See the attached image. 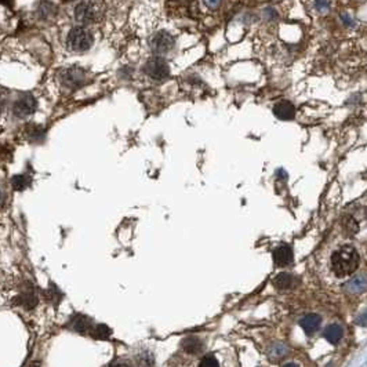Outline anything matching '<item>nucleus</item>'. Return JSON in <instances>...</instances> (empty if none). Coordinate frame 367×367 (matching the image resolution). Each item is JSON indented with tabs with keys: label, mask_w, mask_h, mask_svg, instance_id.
<instances>
[{
	"label": "nucleus",
	"mask_w": 367,
	"mask_h": 367,
	"mask_svg": "<svg viewBox=\"0 0 367 367\" xmlns=\"http://www.w3.org/2000/svg\"><path fill=\"white\" fill-rule=\"evenodd\" d=\"M93 35L90 30L86 29L85 26H76L68 33L66 37V45L75 53H85L93 46Z\"/></svg>",
	"instance_id": "7ed1b4c3"
},
{
	"label": "nucleus",
	"mask_w": 367,
	"mask_h": 367,
	"mask_svg": "<svg viewBox=\"0 0 367 367\" xmlns=\"http://www.w3.org/2000/svg\"><path fill=\"white\" fill-rule=\"evenodd\" d=\"M287 347L283 345V344H273L269 349H268V355L271 359L273 360H277V359H282V357L286 356L287 353Z\"/></svg>",
	"instance_id": "dca6fc26"
},
{
	"label": "nucleus",
	"mask_w": 367,
	"mask_h": 367,
	"mask_svg": "<svg viewBox=\"0 0 367 367\" xmlns=\"http://www.w3.org/2000/svg\"><path fill=\"white\" fill-rule=\"evenodd\" d=\"M111 329L106 326V324H98L96 326L93 330H91V334H93V337L96 338H100V340H105L111 336Z\"/></svg>",
	"instance_id": "a211bd4d"
},
{
	"label": "nucleus",
	"mask_w": 367,
	"mask_h": 367,
	"mask_svg": "<svg viewBox=\"0 0 367 367\" xmlns=\"http://www.w3.org/2000/svg\"><path fill=\"white\" fill-rule=\"evenodd\" d=\"M320 324H322V317L316 315V313L305 315L300 320V326H301V329L305 332L307 336H312L320 327Z\"/></svg>",
	"instance_id": "9b49d317"
},
{
	"label": "nucleus",
	"mask_w": 367,
	"mask_h": 367,
	"mask_svg": "<svg viewBox=\"0 0 367 367\" xmlns=\"http://www.w3.org/2000/svg\"><path fill=\"white\" fill-rule=\"evenodd\" d=\"M293 282H294V277L290 273H287V272L279 273L273 279V284L279 290H289L293 286Z\"/></svg>",
	"instance_id": "ddd939ff"
},
{
	"label": "nucleus",
	"mask_w": 367,
	"mask_h": 367,
	"mask_svg": "<svg viewBox=\"0 0 367 367\" xmlns=\"http://www.w3.org/2000/svg\"><path fill=\"white\" fill-rule=\"evenodd\" d=\"M199 367H220V363L214 355H206L205 357H201Z\"/></svg>",
	"instance_id": "aec40b11"
},
{
	"label": "nucleus",
	"mask_w": 367,
	"mask_h": 367,
	"mask_svg": "<svg viewBox=\"0 0 367 367\" xmlns=\"http://www.w3.org/2000/svg\"><path fill=\"white\" fill-rule=\"evenodd\" d=\"M174 37L169 32H157L151 40V49L156 56H163L174 47Z\"/></svg>",
	"instance_id": "423d86ee"
},
{
	"label": "nucleus",
	"mask_w": 367,
	"mask_h": 367,
	"mask_svg": "<svg viewBox=\"0 0 367 367\" xmlns=\"http://www.w3.org/2000/svg\"><path fill=\"white\" fill-rule=\"evenodd\" d=\"M344 290L349 294H362L367 290V275H356L344 284Z\"/></svg>",
	"instance_id": "9d476101"
},
{
	"label": "nucleus",
	"mask_w": 367,
	"mask_h": 367,
	"mask_svg": "<svg viewBox=\"0 0 367 367\" xmlns=\"http://www.w3.org/2000/svg\"><path fill=\"white\" fill-rule=\"evenodd\" d=\"M5 104H6V98L3 96V93L0 91V113L3 111V108H5Z\"/></svg>",
	"instance_id": "393cba45"
},
{
	"label": "nucleus",
	"mask_w": 367,
	"mask_h": 367,
	"mask_svg": "<svg viewBox=\"0 0 367 367\" xmlns=\"http://www.w3.org/2000/svg\"><path fill=\"white\" fill-rule=\"evenodd\" d=\"M71 326L76 332L86 333L89 329V319L81 316V315H77V316L73 317V320H71Z\"/></svg>",
	"instance_id": "f3484780"
},
{
	"label": "nucleus",
	"mask_w": 367,
	"mask_h": 367,
	"mask_svg": "<svg viewBox=\"0 0 367 367\" xmlns=\"http://www.w3.org/2000/svg\"><path fill=\"white\" fill-rule=\"evenodd\" d=\"M20 300V304L22 307H25L26 309H32L33 307H36L37 304V298H36L35 293L32 290H26V292L21 293V296L18 297Z\"/></svg>",
	"instance_id": "2eb2a0df"
},
{
	"label": "nucleus",
	"mask_w": 367,
	"mask_h": 367,
	"mask_svg": "<svg viewBox=\"0 0 367 367\" xmlns=\"http://www.w3.org/2000/svg\"><path fill=\"white\" fill-rule=\"evenodd\" d=\"M146 75L152 77L153 80H165L170 75V68L167 62L160 57H155L146 62L145 65Z\"/></svg>",
	"instance_id": "39448f33"
},
{
	"label": "nucleus",
	"mask_w": 367,
	"mask_h": 367,
	"mask_svg": "<svg viewBox=\"0 0 367 367\" xmlns=\"http://www.w3.org/2000/svg\"><path fill=\"white\" fill-rule=\"evenodd\" d=\"M332 264L337 276H349L359 265V254L352 246H344L333 254Z\"/></svg>",
	"instance_id": "f257e3e1"
},
{
	"label": "nucleus",
	"mask_w": 367,
	"mask_h": 367,
	"mask_svg": "<svg viewBox=\"0 0 367 367\" xmlns=\"http://www.w3.org/2000/svg\"><path fill=\"white\" fill-rule=\"evenodd\" d=\"M60 79L61 83L65 86L66 89L76 90L87 81V73L81 68L72 66V68H66L65 71H62Z\"/></svg>",
	"instance_id": "20e7f679"
},
{
	"label": "nucleus",
	"mask_w": 367,
	"mask_h": 367,
	"mask_svg": "<svg viewBox=\"0 0 367 367\" xmlns=\"http://www.w3.org/2000/svg\"><path fill=\"white\" fill-rule=\"evenodd\" d=\"M104 11L105 9L101 0H81L75 7V18L83 25L94 24L102 18Z\"/></svg>",
	"instance_id": "f03ea898"
},
{
	"label": "nucleus",
	"mask_w": 367,
	"mask_h": 367,
	"mask_svg": "<svg viewBox=\"0 0 367 367\" xmlns=\"http://www.w3.org/2000/svg\"><path fill=\"white\" fill-rule=\"evenodd\" d=\"M11 182H13V186H14L15 191H22L24 188L28 186V184H29V180H28L25 176H15V177H13Z\"/></svg>",
	"instance_id": "6ab92c4d"
},
{
	"label": "nucleus",
	"mask_w": 367,
	"mask_h": 367,
	"mask_svg": "<svg viewBox=\"0 0 367 367\" xmlns=\"http://www.w3.org/2000/svg\"><path fill=\"white\" fill-rule=\"evenodd\" d=\"M356 324H359V326H367V311L362 312L356 317Z\"/></svg>",
	"instance_id": "b1692460"
},
{
	"label": "nucleus",
	"mask_w": 367,
	"mask_h": 367,
	"mask_svg": "<svg viewBox=\"0 0 367 367\" xmlns=\"http://www.w3.org/2000/svg\"><path fill=\"white\" fill-rule=\"evenodd\" d=\"M203 2H205L206 7H209L210 10H216L222 3V0H203Z\"/></svg>",
	"instance_id": "5701e85b"
},
{
	"label": "nucleus",
	"mask_w": 367,
	"mask_h": 367,
	"mask_svg": "<svg viewBox=\"0 0 367 367\" xmlns=\"http://www.w3.org/2000/svg\"><path fill=\"white\" fill-rule=\"evenodd\" d=\"M296 106L293 105L290 101H279L276 105L273 106V113L279 120L289 121L296 117Z\"/></svg>",
	"instance_id": "6e6552de"
},
{
	"label": "nucleus",
	"mask_w": 367,
	"mask_h": 367,
	"mask_svg": "<svg viewBox=\"0 0 367 367\" xmlns=\"http://www.w3.org/2000/svg\"><path fill=\"white\" fill-rule=\"evenodd\" d=\"M340 18H341L342 24H344L345 26H348V28H351V26L355 25V22H353V20L351 18V17H349V14H348V13H341Z\"/></svg>",
	"instance_id": "4be33fe9"
},
{
	"label": "nucleus",
	"mask_w": 367,
	"mask_h": 367,
	"mask_svg": "<svg viewBox=\"0 0 367 367\" xmlns=\"http://www.w3.org/2000/svg\"><path fill=\"white\" fill-rule=\"evenodd\" d=\"M36 109V100L33 98V96L30 94H24L22 97H20L18 100L15 101L14 105H13V113H14L17 117L20 119H24V117H28L30 116Z\"/></svg>",
	"instance_id": "0eeeda50"
},
{
	"label": "nucleus",
	"mask_w": 367,
	"mask_h": 367,
	"mask_svg": "<svg viewBox=\"0 0 367 367\" xmlns=\"http://www.w3.org/2000/svg\"><path fill=\"white\" fill-rule=\"evenodd\" d=\"M283 367H298V366H297L296 363H287V364H284Z\"/></svg>",
	"instance_id": "a878e982"
},
{
	"label": "nucleus",
	"mask_w": 367,
	"mask_h": 367,
	"mask_svg": "<svg viewBox=\"0 0 367 367\" xmlns=\"http://www.w3.org/2000/svg\"><path fill=\"white\" fill-rule=\"evenodd\" d=\"M182 348H184L188 353L196 355V353L201 352V349H203V342L196 337H188L182 341Z\"/></svg>",
	"instance_id": "4468645a"
},
{
	"label": "nucleus",
	"mask_w": 367,
	"mask_h": 367,
	"mask_svg": "<svg viewBox=\"0 0 367 367\" xmlns=\"http://www.w3.org/2000/svg\"><path fill=\"white\" fill-rule=\"evenodd\" d=\"M112 367H129V366H126V364H121V363H119V364H113V366H112Z\"/></svg>",
	"instance_id": "bb28decb"
},
{
	"label": "nucleus",
	"mask_w": 367,
	"mask_h": 367,
	"mask_svg": "<svg viewBox=\"0 0 367 367\" xmlns=\"http://www.w3.org/2000/svg\"><path fill=\"white\" fill-rule=\"evenodd\" d=\"M323 337L326 338L327 341L330 342V344H333V345H337L338 342L342 340V337H344V329H342L341 324H338V323L329 324V326L323 330Z\"/></svg>",
	"instance_id": "f8f14e48"
},
{
	"label": "nucleus",
	"mask_w": 367,
	"mask_h": 367,
	"mask_svg": "<svg viewBox=\"0 0 367 367\" xmlns=\"http://www.w3.org/2000/svg\"><path fill=\"white\" fill-rule=\"evenodd\" d=\"M0 197H2V193H0Z\"/></svg>",
	"instance_id": "cd10ccee"
},
{
	"label": "nucleus",
	"mask_w": 367,
	"mask_h": 367,
	"mask_svg": "<svg viewBox=\"0 0 367 367\" xmlns=\"http://www.w3.org/2000/svg\"><path fill=\"white\" fill-rule=\"evenodd\" d=\"M330 0H315V7H316V10L319 11H327L330 9Z\"/></svg>",
	"instance_id": "412c9836"
},
{
	"label": "nucleus",
	"mask_w": 367,
	"mask_h": 367,
	"mask_svg": "<svg viewBox=\"0 0 367 367\" xmlns=\"http://www.w3.org/2000/svg\"><path fill=\"white\" fill-rule=\"evenodd\" d=\"M273 261H275L277 267H289L293 262L292 247L287 246V244H282V246L277 247L276 250L273 252Z\"/></svg>",
	"instance_id": "1a4fd4ad"
}]
</instances>
